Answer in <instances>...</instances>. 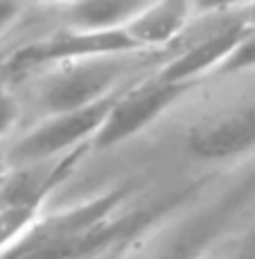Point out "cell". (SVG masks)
<instances>
[{
	"label": "cell",
	"mask_w": 255,
	"mask_h": 259,
	"mask_svg": "<svg viewBox=\"0 0 255 259\" xmlns=\"http://www.w3.org/2000/svg\"><path fill=\"white\" fill-rule=\"evenodd\" d=\"M217 259H255V219L228 241Z\"/></svg>",
	"instance_id": "obj_13"
},
{
	"label": "cell",
	"mask_w": 255,
	"mask_h": 259,
	"mask_svg": "<svg viewBox=\"0 0 255 259\" xmlns=\"http://www.w3.org/2000/svg\"><path fill=\"white\" fill-rule=\"evenodd\" d=\"M167 57L165 52H129L79 59L50 66L25 77L23 86H12L21 95L25 108L37 111L39 117L59 115L120 93L129 83L154 72Z\"/></svg>",
	"instance_id": "obj_3"
},
{
	"label": "cell",
	"mask_w": 255,
	"mask_h": 259,
	"mask_svg": "<svg viewBox=\"0 0 255 259\" xmlns=\"http://www.w3.org/2000/svg\"><path fill=\"white\" fill-rule=\"evenodd\" d=\"M192 23V3H183V0L147 3L142 12L136 14L131 23L124 27V32L144 52L172 54V50L183 41Z\"/></svg>",
	"instance_id": "obj_8"
},
{
	"label": "cell",
	"mask_w": 255,
	"mask_h": 259,
	"mask_svg": "<svg viewBox=\"0 0 255 259\" xmlns=\"http://www.w3.org/2000/svg\"><path fill=\"white\" fill-rule=\"evenodd\" d=\"M9 171H12V167L7 162V142H5V144H0V185H3V181L7 178Z\"/></svg>",
	"instance_id": "obj_15"
},
{
	"label": "cell",
	"mask_w": 255,
	"mask_h": 259,
	"mask_svg": "<svg viewBox=\"0 0 255 259\" xmlns=\"http://www.w3.org/2000/svg\"><path fill=\"white\" fill-rule=\"evenodd\" d=\"M244 12H246V21L251 27H255V3H244Z\"/></svg>",
	"instance_id": "obj_16"
},
{
	"label": "cell",
	"mask_w": 255,
	"mask_h": 259,
	"mask_svg": "<svg viewBox=\"0 0 255 259\" xmlns=\"http://www.w3.org/2000/svg\"><path fill=\"white\" fill-rule=\"evenodd\" d=\"M199 86L194 83H169L154 72L129 83L116 97L99 131L86 144V156L108 153L122 144L136 140L140 133L152 128L163 115L176 108Z\"/></svg>",
	"instance_id": "obj_4"
},
{
	"label": "cell",
	"mask_w": 255,
	"mask_h": 259,
	"mask_svg": "<svg viewBox=\"0 0 255 259\" xmlns=\"http://www.w3.org/2000/svg\"><path fill=\"white\" fill-rule=\"evenodd\" d=\"M251 32L253 27L246 21L244 3H233L226 12L212 16L210 27H203L201 34H186L154 74L169 83L201 86L203 79L212 77Z\"/></svg>",
	"instance_id": "obj_6"
},
{
	"label": "cell",
	"mask_w": 255,
	"mask_h": 259,
	"mask_svg": "<svg viewBox=\"0 0 255 259\" xmlns=\"http://www.w3.org/2000/svg\"><path fill=\"white\" fill-rule=\"evenodd\" d=\"M255 203V162L224 187L210 178L122 250L120 259H217Z\"/></svg>",
	"instance_id": "obj_2"
},
{
	"label": "cell",
	"mask_w": 255,
	"mask_h": 259,
	"mask_svg": "<svg viewBox=\"0 0 255 259\" xmlns=\"http://www.w3.org/2000/svg\"><path fill=\"white\" fill-rule=\"evenodd\" d=\"M253 70H255V27L210 79H228L235 77V74H246Z\"/></svg>",
	"instance_id": "obj_12"
},
{
	"label": "cell",
	"mask_w": 255,
	"mask_h": 259,
	"mask_svg": "<svg viewBox=\"0 0 255 259\" xmlns=\"http://www.w3.org/2000/svg\"><path fill=\"white\" fill-rule=\"evenodd\" d=\"M5 68V66H3ZM25 117V104L18 91L0 70V144L9 142L18 133Z\"/></svg>",
	"instance_id": "obj_11"
},
{
	"label": "cell",
	"mask_w": 255,
	"mask_h": 259,
	"mask_svg": "<svg viewBox=\"0 0 255 259\" xmlns=\"http://www.w3.org/2000/svg\"><path fill=\"white\" fill-rule=\"evenodd\" d=\"M25 7L21 3H0V36L23 18Z\"/></svg>",
	"instance_id": "obj_14"
},
{
	"label": "cell",
	"mask_w": 255,
	"mask_h": 259,
	"mask_svg": "<svg viewBox=\"0 0 255 259\" xmlns=\"http://www.w3.org/2000/svg\"><path fill=\"white\" fill-rule=\"evenodd\" d=\"M46 205L41 203H5L0 205V257L32 230Z\"/></svg>",
	"instance_id": "obj_10"
},
{
	"label": "cell",
	"mask_w": 255,
	"mask_h": 259,
	"mask_svg": "<svg viewBox=\"0 0 255 259\" xmlns=\"http://www.w3.org/2000/svg\"><path fill=\"white\" fill-rule=\"evenodd\" d=\"M7 54H9V52H5V50H0V70H3L5 61H7Z\"/></svg>",
	"instance_id": "obj_18"
},
{
	"label": "cell",
	"mask_w": 255,
	"mask_h": 259,
	"mask_svg": "<svg viewBox=\"0 0 255 259\" xmlns=\"http://www.w3.org/2000/svg\"><path fill=\"white\" fill-rule=\"evenodd\" d=\"M206 181L149 194L142 181L129 178L59 207L46 205L32 230L0 259H95L120 250L188 201Z\"/></svg>",
	"instance_id": "obj_1"
},
{
	"label": "cell",
	"mask_w": 255,
	"mask_h": 259,
	"mask_svg": "<svg viewBox=\"0 0 255 259\" xmlns=\"http://www.w3.org/2000/svg\"><path fill=\"white\" fill-rule=\"evenodd\" d=\"M142 0H88L61 7L63 29L75 32H118L144 9Z\"/></svg>",
	"instance_id": "obj_9"
},
{
	"label": "cell",
	"mask_w": 255,
	"mask_h": 259,
	"mask_svg": "<svg viewBox=\"0 0 255 259\" xmlns=\"http://www.w3.org/2000/svg\"><path fill=\"white\" fill-rule=\"evenodd\" d=\"M186 153L203 165H228L255 153V104H239L199 119L183 140Z\"/></svg>",
	"instance_id": "obj_7"
},
{
	"label": "cell",
	"mask_w": 255,
	"mask_h": 259,
	"mask_svg": "<svg viewBox=\"0 0 255 259\" xmlns=\"http://www.w3.org/2000/svg\"><path fill=\"white\" fill-rule=\"evenodd\" d=\"M136 241V239H133ZM127 248V246H124ZM124 248H120V250H113V252H106V255H102V257H95V259H120V255H122V250Z\"/></svg>",
	"instance_id": "obj_17"
},
{
	"label": "cell",
	"mask_w": 255,
	"mask_h": 259,
	"mask_svg": "<svg viewBox=\"0 0 255 259\" xmlns=\"http://www.w3.org/2000/svg\"><path fill=\"white\" fill-rule=\"evenodd\" d=\"M124 91V88H122ZM120 91V93H122ZM120 93L91 104L79 111L59 113V115L37 117L23 133H16L7 142V162L12 169L37 167L66 158L70 153L86 149L91 138L104 124L113 102Z\"/></svg>",
	"instance_id": "obj_5"
}]
</instances>
